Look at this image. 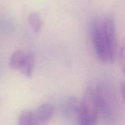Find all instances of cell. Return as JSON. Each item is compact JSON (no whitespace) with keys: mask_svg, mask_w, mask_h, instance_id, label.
I'll list each match as a JSON object with an SVG mask.
<instances>
[{"mask_svg":"<svg viewBox=\"0 0 125 125\" xmlns=\"http://www.w3.org/2000/svg\"><path fill=\"white\" fill-rule=\"evenodd\" d=\"M98 109L95 90L88 87L79 102L76 120L78 124L94 125L96 124L98 118Z\"/></svg>","mask_w":125,"mask_h":125,"instance_id":"1","label":"cell"},{"mask_svg":"<svg viewBox=\"0 0 125 125\" xmlns=\"http://www.w3.org/2000/svg\"><path fill=\"white\" fill-rule=\"evenodd\" d=\"M95 93L99 114L107 123H112L115 120V114L108 88L101 84L96 88Z\"/></svg>","mask_w":125,"mask_h":125,"instance_id":"2","label":"cell"},{"mask_svg":"<svg viewBox=\"0 0 125 125\" xmlns=\"http://www.w3.org/2000/svg\"><path fill=\"white\" fill-rule=\"evenodd\" d=\"M94 49L98 59L103 63L110 62L108 48L104 32L103 24L96 23L92 31Z\"/></svg>","mask_w":125,"mask_h":125,"instance_id":"3","label":"cell"},{"mask_svg":"<svg viewBox=\"0 0 125 125\" xmlns=\"http://www.w3.org/2000/svg\"><path fill=\"white\" fill-rule=\"evenodd\" d=\"M104 32L108 48L110 62H114L116 57L115 25L112 18H108L103 23Z\"/></svg>","mask_w":125,"mask_h":125,"instance_id":"4","label":"cell"},{"mask_svg":"<svg viewBox=\"0 0 125 125\" xmlns=\"http://www.w3.org/2000/svg\"><path fill=\"white\" fill-rule=\"evenodd\" d=\"M32 112L35 125H40L47 123L51 119L54 115V109L50 104H42Z\"/></svg>","mask_w":125,"mask_h":125,"instance_id":"5","label":"cell"},{"mask_svg":"<svg viewBox=\"0 0 125 125\" xmlns=\"http://www.w3.org/2000/svg\"><path fill=\"white\" fill-rule=\"evenodd\" d=\"M79 102L76 96L70 97L62 106L61 112L66 119H77Z\"/></svg>","mask_w":125,"mask_h":125,"instance_id":"6","label":"cell"},{"mask_svg":"<svg viewBox=\"0 0 125 125\" xmlns=\"http://www.w3.org/2000/svg\"><path fill=\"white\" fill-rule=\"evenodd\" d=\"M35 64V57L32 53L26 54L25 59L19 70L21 73L27 78H30L32 74Z\"/></svg>","mask_w":125,"mask_h":125,"instance_id":"7","label":"cell"},{"mask_svg":"<svg viewBox=\"0 0 125 125\" xmlns=\"http://www.w3.org/2000/svg\"><path fill=\"white\" fill-rule=\"evenodd\" d=\"M26 56V54L21 50L15 51L10 57L9 62L10 68L13 70L19 69L25 59Z\"/></svg>","mask_w":125,"mask_h":125,"instance_id":"8","label":"cell"},{"mask_svg":"<svg viewBox=\"0 0 125 125\" xmlns=\"http://www.w3.org/2000/svg\"><path fill=\"white\" fill-rule=\"evenodd\" d=\"M28 20L32 31L34 33H38L40 31L43 23L41 17L38 12H33L29 13Z\"/></svg>","mask_w":125,"mask_h":125,"instance_id":"9","label":"cell"},{"mask_svg":"<svg viewBox=\"0 0 125 125\" xmlns=\"http://www.w3.org/2000/svg\"><path fill=\"white\" fill-rule=\"evenodd\" d=\"M18 123L20 125H35L32 111H22L18 117Z\"/></svg>","mask_w":125,"mask_h":125,"instance_id":"10","label":"cell"},{"mask_svg":"<svg viewBox=\"0 0 125 125\" xmlns=\"http://www.w3.org/2000/svg\"><path fill=\"white\" fill-rule=\"evenodd\" d=\"M119 56L122 71L125 76V41L123 42L122 47L120 48V50L119 52Z\"/></svg>","mask_w":125,"mask_h":125,"instance_id":"11","label":"cell"},{"mask_svg":"<svg viewBox=\"0 0 125 125\" xmlns=\"http://www.w3.org/2000/svg\"><path fill=\"white\" fill-rule=\"evenodd\" d=\"M121 92H122L123 97L125 100V83H123L121 84Z\"/></svg>","mask_w":125,"mask_h":125,"instance_id":"12","label":"cell"}]
</instances>
